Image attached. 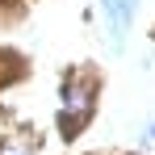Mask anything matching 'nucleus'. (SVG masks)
<instances>
[{
    "label": "nucleus",
    "instance_id": "7ed1b4c3",
    "mask_svg": "<svg viewBox=\"0 0 155 155\" xmlns=\"http://www.w3.org/2000/svg\"><path fill=\"white\" fill-rule=\"evenodd\" d=\"M147 143H155V122H151V126H147Z\"/></svg>",
    "mask_w": 155,
    "mask_h": 155
},
{
    "label": "nucleus",
    "instance_id": "f257e3e1",
    "mask_svg": "<svg viewBox=\"0 0 155 155\" xmlns=\"http://www.w3.org/2000/svg\"><path fill=\"white\" fill-rule=\"evenodd\" d=\"M88 109H92V88H88V84H71V88H67V113L59 117V122H63V134H76L80 122L88 117Z\"/></svg>",
    "mask_w": 155,
    "mask_h": 155
},
{
    "label": "nucleus",
    "instance_id": "f03ea898",
    "mask_svg": "<svg viewBox=\"0 0 155 155\" xmlns=\"http://www.w3.org/2000/svg\"><path fill=\"white\" fill-rule=\"evenodd\" d=\"M0 155H29V138H13V143H4Z\"/></svg>",
    "mask_w": 155,
    "mask_h": 155
}]
</instances>
